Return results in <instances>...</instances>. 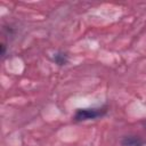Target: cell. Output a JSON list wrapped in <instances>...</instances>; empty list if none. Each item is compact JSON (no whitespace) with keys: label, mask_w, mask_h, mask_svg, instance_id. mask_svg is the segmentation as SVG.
Here are the masks:
<instances>
[{"label":"cell","mask_w":146,"mask_h":146,"mask_svg":"<svg viewBox=\"0 0 146 146\" xmlns=\"http://www.w3.org/2000/svg\"><path fill=\"white\" fill-rule=\"evenodd\" d=\"M107 110L105 107L103 108H80L74 114L75 121H87V120H94L97 117L103 116L106 114Z\"/></svg>","instance_id":"obj_1"},{"label":"cell","mask_w":146,"mask_h":146,"mask_svg":"<svg viewBox=\"0 0 146 146\" xmlns=\"http://www.w3.org/2000/svg\"><path fill=\"white\" fill-rule=\"evenodd\" d=\"M145 140L139 136H125L121 139L122 146H144Z\"/></svg>","instance_id":"obj_2"},{"label":"cell","mask_w":146,"mask_h":146,"mask_svg":"<svg viewBox=\"0 0 146 146\" xmlns=\"http://www.w3.org/2000/svg\"><path fill=\"white\" fill-rule=\"evenodd\" d=\"M52 60H54V63L57 64L58 66H64V65L67 64L68 57H67V55H66L65 52L58 51V52H56V54L52 56Z\"/></svg>","instance_id":"obj_3"},{"label":"cell","mask_w":146,"mask_h":146,"mask_svg":"<svg viewBox=\"0 0 146 146\" xmlns=\"http://www.w3.org/2000/svg\"><path fill=\"white\" fill-rule=\"evenodd\" d=\"M5 54H6V44L2 42V43H1V55L5 56Z\"/></svg>","instance_id":"obj_4"}]
</instances>
